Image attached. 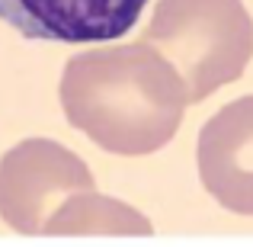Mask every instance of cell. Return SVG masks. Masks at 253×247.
<instances>
[{
	"mask_svg": "<svg viewBox=\"0 0 253 247\" xmlns=\"http://www.w3.org/2000/svg\"><path fill=\"white\" fill-rule=\"evenodd\" d=\"M61 106L93 145L138 157L170 145L189 97L183 77L154 45L131 42L71 58L61 74Z\"/></svg>",
	"mask_w": 253,
	"mask_h": 247,
	"instance_id": "1",
	"label": "cell"
},
{
	"mask_svg": "<svg viewBox=\"0 0 253 247\" xmlns=\"http://www.w3.org/2000/svg\"><path fill=\"white\" fill-rule=\"evenodd\" d=\"M141 42L176 68L189 103H199L247 71L253 19L244 0H157Z\"/></svg>",
	"mask_w": 253,
	"mask_h": 247,
	"instance_id": "2",
	"label": "cell"
},
{
	"mask_svg": "<svg viewBox=\"0 0 253 247\" xmlns=\"http://www.w3.org/2000/svg\"><path fill=\"white\" fill-rule=\"evenodd\" d=\"M84 190H93L90 167L51 138H26L0 157V218L19 235H42L51 212Z\"/></svg>",
	"mask_w": 253,
	"mask_h": 247,
	"instance_id": "3",
	"label": "cell"
},
{
	"mask_svg": "<svg viewBox=\"0 0 253 247\" xmlns=\"http://www.w3.org/2000/svg\"><path fill=\"white\" fill-rule=\"evenodd\" d=\"M196 164L221 209L253 218V97L231 99L202 125Z\"/></svg>",
	"mask_w": 253,
	"mask_h": 247,
	"instance_id": "4",
	"label": "cell"
},
{
	"mask_svg": "<svg viewBox=\"0 0 253 247\" xmlns=\"http://www.w3.org/2000/svg\"><path fill=\"white\" fill-rule=\"evenodd\" d=\"M148 0H0V19L26 39L109 42L138 23Z\"/></svg>",
	"mask_w": 253,
	"mask_h": 247,
	"instance_id": "5",
	"label": "cell"
},
{
	"mask_svg": "<svg viewBox=\"0 0 253 247\" xmlns=\"http://www.w3.org/2000/svg\"><path fill=\"white\" fill-rule=\"evenodd\" d=\"M42 235L51 238H148L154 235L148 215L131 209L128 202H119L96 190H84L68 196L48 222L42 225Z\"/></svg>",
	"mask_w": 253,
	"mask_h": 247,
	"instance_id": "6",
	"label": "cell"
}]
</instances>
